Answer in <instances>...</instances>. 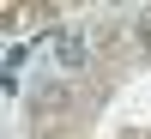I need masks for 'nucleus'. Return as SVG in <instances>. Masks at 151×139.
I'll return each instance as SVG.
<instances>
[{
    "label": "nucleus",
    "instance_id": "nucleus-1",
    "mask_svg": "<svg viewBox=\"0 0 151 139\" xmlns=\"http://www.w3.org/2000/svg\"><path fill=\"white\" fill-rule=\"evenodd\" d=\"M55 60H60V67H85V36L79 30H60L55 36Z\"/></svg>",
    "mask_w": 151,
    "mask_h": 139
}]
</instances>
